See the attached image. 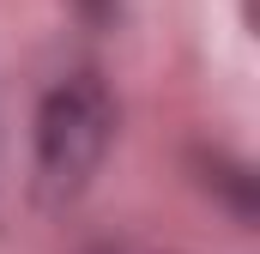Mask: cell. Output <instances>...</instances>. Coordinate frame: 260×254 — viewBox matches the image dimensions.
<instances>
[{"label":"cell","instance_id":"obj_1","mask_svg":"<svg viewBox=\"0 0 260 254\" xmlns=\"http://www.w3.org/2000/svg\"><path fill=\"white\" fill-rule=\"evenodd\" d=\"M109 139H115V97H109V85L91 67L61 73L43 91V103H37V145H30L37 200L49 212L73 206L91 188V176L103 170Z\"/></svg>","mask_w":260,"mask_h":254}]
</instances>
